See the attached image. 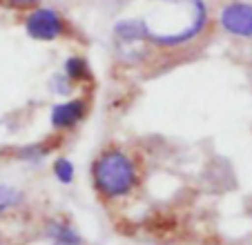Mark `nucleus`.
I'll use <instances>...</instances> for the list:
<instances>
[{"label":"nucleus","mask_w":252,"mask_h":245,"mask_svg":"<svg viewBox=\"0 0 252 245\" xmlns=\"http://www.w3.org/2000/svg\"><path fill=\"white\" fill-rule=\"evenodd\" d=\"M94 192L103 201H123L132 196L141 183L138 163L129 152L121 147H107L98 152L90 167Z\"/></svg>","instance_id":"nucleus-1"},{"label":"nucleus","mask_w":252,"mask_h":245,"mask_svg":"<svg viewBox=\"0 0 252 245\" xmlns=\"http://www.w3.org/2000/svg\"><path fill=\"white\" fill-rule=\"evenodd\" d=\"M23 27L29 38L40 43H52L67 33V20L54 7H33L23 20Z\"/></svg>","instance_id":"nucleus-2"},{"label":"nucleus","mask_w":252,"mask_h":245,"mask_svg":"<svg viewBox=\"0 0 252 245\" xmlns=\"http://www.w3.org/2000/svg\"><path fill=\"white\" fill-rule=\"evenodd\" d=\"M219 27L234 38H252V5L243 0H232L219 9Z\"/></svg>","instance_id":"nucleus-3"},{"label":"nucleus","mask_w":252,"mask_h":245,"mask_svg":"<svg viewBox=\"0 0 252 245\" xmlns=\"http://www.w3.org/2000/svg\"><path fill=\"white\" fill-rule=\"evenodd\" d=\"M90 114V103L85 98H67L49 109V125L56 134H65L81 125Z\"/></svg>","instance_id":"nucleus-4"},{"label":"nucleus","mask_w":252,"mask_h":245,"mask_svg":"<svg viewBox=\"0 0 252 245\" xmlns=\"http://www.w3.org/2000/svg\"><path fill=\"white\" fill-rule=\"evenodd\" d=\"M114 40H116V49H127V62H134L136 56L134 52L138 49V45L145 43V25L141 18H123L114 25ZM141 52V49H138Z\"/></svg>","instance_id":"nucleus-5"},{"label":"nucleus","mask_w":252,"mask_h":245,"mask_svg":"<svg viewBox=\"0 0 252 245\" xmlns=\"http://www.w3.org/2000/svg\"><path fill=\"white\" fill-rule=\"evenodd\" d=\"M43 236L49 245H87L83 234L65 218H49L45 221Z\"/></svg>","instance_id":"nucleus-6"},{"label":"nucleus","mask_w":252,"mask_h":245,"mask_svg":"<svg viewBox=\"0 0 252 245\" xmlns=\"http://www.w3.org/2000/svg\"><path fill=\"white\" fill-rule=\"evenodd\" d=\"M63 76L69 80L71 85H76V83H90L92 80L90 62L83 56H69L65 61V65H63Z\"/></svg>","instance_id":"nucleus-7"},{"label":"nucleus","mask_w":252,"mask_h":245,"mask_svg":"<svg viewBox=\"0 0 252 245\" xmlns=\"http://www.w3.org/2000/svg\"><path fill=\"white\" fill-rule=\"evenodd\" d=\"M52 152H54V143L43 141V143H29V145L18 147L16 156H18L20 160H25V163H29V165H38Z\"/></svg>","instance_id":"nucleus-8"},{"label":"nucleus","mask_w":252,"mask_h":245,"mask_svg":"<svg viewBox=\"0 0 252 245\" xmlns=\"http://www.w3.org/2000/svg\"><path fill=\"white\" fill-rule=\"evenodd\" d=\"M25 203V194L9 183H0V218L16 212Z\"/></svg>","instance_id":"nucleus-9"},{"label":"nucleus","mask_w":252,"mask_h":245,"mask_svg":"<svg viewBox=\"0 0 252 245\" xmlns=\"http://www.w3.org/2000/svg\"><path fill=\"white\" fill-rule=\"evenodd\" d=\"M52 172H54V179L63 185H71L74 183V176H76V167H74V163H71L69 158H65V156H58V158L54 160Z\"/></svg>","instance_id":"nucleus-10"},{"label":"nucleus","mask_w":252,"mask_h":245,"mask_svg":"<svg viewBox=\"0 0 252 245\" xmlns=\"http://www.w3.org/2000/svg\"><path fill=\"white\" fill-rule=\"evenodd\" d=\"M49 90H52L56 96H69L71 90H74V85H71L63 74H54L52 80H49Z\"/></svg>","instance_id":"nucleus-11"},{"label":"nucleus","mask_w":252,"mask_h":245,"mask_svg":"<svg viewBox=\"0 0 252 245\" xmlns=\"http://www.w3.org/2000/svg\"><path fill=\"white\" fill-rule=\"evenodd\" d=\"M9 7H32V5H38L40 0H5Z\"/></svg>","instance_id":"nucleus-12"}]
</instances>
